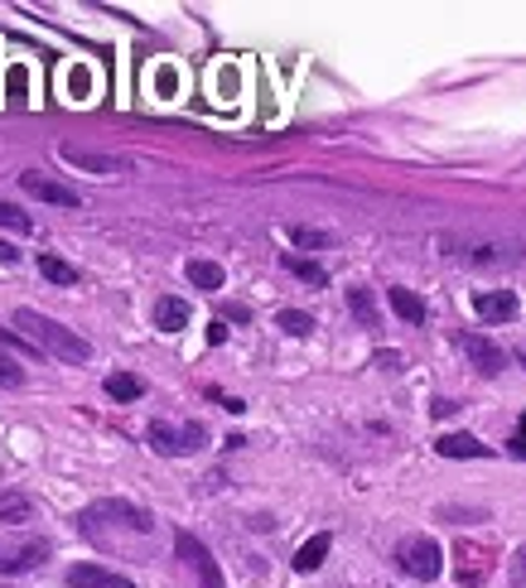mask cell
Returning <instances> with one entry per match:
<instances>
[{
	"label": "cell",
	"mask_w": 526,
	"mask_h": 588,
	"mask_svg": "<svg viewBox=\"0 0 526 588\" xmlns=\"http://www.w3.org/2000/svg\"><path fill=\"white\" fill-rule=\"evenodd\" d=\"M14 323L29 333V343H35L39 352H53L58 362H87L92 357V347H87V337H78L72 329H64L58 318H43L39 308H20L14 314Z\"/></svg>",
	"instance_id": "cell-1"
},
{
	"label": "cell",
	"mask_w": 526,
	"mask_h": 588,
	"mask_svg": "<svg viewBox=\"0 0 526 588\" xmlns=\"http://www.w3.org/2000/svg\"><path fill=\"white\" fill-rule=\"evenodd\" d=\"M397 565H401V575L430 584V579H440L445 555H440V546H435L430 536H406L401 546H397Z\"/></svg>",
	"instance_id": "cell-2"
},
{
	"label": "cell",
	"mask_w": 526,
	"mask_h": 588,
	"mask_svg": "<svg viewBox=\"0 0 526 588\" xmlns=\"http://www.w3.org/2000/svg\"><path fill=\"white\" fill-rule=\"evenodd\" d=\"M43 560H49L43 536H0V575H29Z\"/></svg>",
	"instance_id": "cell-3"
},
{
	"label": "cell",
	"mask_w": 526,
	"mask_h": 588,
	"mask_svg": "<svg viewBox=\"0 0 526 588\" xmlns=\"http://www.w3.org/2000/svg\"><path fill=\"white\" fill-rule=\"evenodd\" d=\"M203 424L198 420H188V424H165V420H155L150 424V449L155 453H169V459H184V453H194L203 449Z\"/></svg>",
	"instance_id": "cell-4"
},
{
	"label": "cell",
	"mask_w": 526,
	"mask_h": 588,
	"mask_svg": "<svg viewBox=\"0 0 526 588\" xmlns=\"http://www.w3.org/2000/svg\"><path fill=\"white\" fill-rule=\"evenodd\" d=\"M174 550H179V560L198 575V588H227L223 584V569H217V560L208 555V546H203V540H194L188 531H179V536H174Z\"/></svg>",
	"instance_id": "cell-5"
},
{
	"label": "cell",
	"mask_w": 526,
	"mask_h": 588,
	"mask_svg": "<svg viewBox=\"0 0 526 588\" xmlns=\"http://www.w3.org/2000/svg\"><path fill=\"white\" fill-rule=\"evenodd\" d=\"M20 188H25L29 198H39V203H58V208H78V203H82L78 188L58 184V179H49V174H39V169H25L20 174Z\"/></svg>",
	"instance_id": "cell-6"
},
{
	"label": "cell",
	"mask_w": 526,
	"mask_h": 588,
	"mask_svg": "<svg viewBox=\"0 0 526 588\" xmlns=\"http://www.w3.org/2000/svg\"><path fill=\"white\" fill-rule=\"evenodd\" d=\"M464 352H469V362H474L484 376H498L503 366H507V352H503L498 343H488L484 333H464Z\"/></svg>",
	"instance_id": "cell-7"
},
{
	"label": "cell",
	"mask_w": 526,
	"mask_h": 588,
	"mask_svg": "<svg viewBox=\"0 0 526 588\" xmlns=\"http://www.w3.org/2000/svg\"><path fill=\"white\" fill-rule=\"evenodd\" d=\"M474 314L484 318V323L517 318V294L513 290H484V294H474Z\"/></svg>",
	"instance_id": "cell-8"
},
{
	"label": "cell",
	"mask_w": 526,
	"mask_h": 588,
	"mask_svg": "<svg viewBox=\"0 0 526 588\" xmlns=\"http://www.w3.org/2000/svg\"><path fill=\"white\" fill-rule=\"evenodd\" d=\"M455 555H459V584H464V588H484L488 575H493L488 550H478V546H469V540H459Z\"/></svg>",
	"instance_id": "cell-9"
},
{
	"label": "cell",
	"mask_w": 526,
	"mask_h": 588,
	"mask_svg": "<svg viewBox=\"0 0 526 588\" xmlns=\"http://www.w3.org/2000/svg\"><path fill=\"white\" fill-rule=\"evenodd\" d=\"M435 453L440 459H493V449L478 444L474 434H440L435 439Z\"/></svg>",
	"instance_id": "cell-10"
},
{
	"label": "cell",
	"mask_w": 526,
	"mask_h": 588,
	"mask_svg": "<svg viewBox=\"0 0 526 588\" xmlns=\"http://www.w3.org/2000/svg\"><path fill=\"white\" fill-rule=\"evenodd\" d=\"M68 588H136L121 575H107L101 565H72L68 569Z\"/></svg>",
	"instance_id": "cell-11"
},
{
	"label": "cell",
	"mask_w": 526,
	"mask_h": 588,
	"mask_svg": "<svg viewBox=\"0 0 526 588\" xmlns=\"http://www.w3.org/2000/svg\"><path fill=\"white\" fill-rule=\"evenodd\" d=\"M64 159L72 169H87V174H126V159H111V155H87V150H64Z\"/></svg>",
	"instance_id": "cell-12"
},
{
	"label": "cell",
	"mask_w": 526,
	"mask_h": 588,
	"mask_svg": "<svg viewBox=\"0 0 526 588\" xmlns=\"http://www.w3.org/2000/svg\"><path fill=\"white\" fill-rule=\"evenodd\" d=\"M155 329H165V333L188 329V304H184V300H174V294H165V300L155 304Z\"/></svg>",
	"instance_id": "cell-13"
},
{
	"label": "cell",
	"mask_w": 526,
	"mask_h": 588,
	"mask_svg": "<svg viewBox=\"0 0 526 588\" xmlns=\"http://www.w3.org/2000/svg\"><path fill=\"white\" fill-rule=\"evenodd\" d=\"M329 546H333L329 536H314V540H304V546H300V555H295V569H300V575H314V569L324 565Z\"/></svg>",
	"instance_id": "cell-14"
},
{
	"label": "cell",
	"mask_w": 526,
	"mask_h": 588,
	"mask_svg": "<svg viewBox=\"0 0 526 588\" xmlns=\"http://www.w3.org/2000/svg\"><path fill=\"white\" fill-rule=\"evenodd\" d=\"M391 308H397V314L406 318V323H426V300H420L416 290H391Z\"/></svg>",
	"instance_id": "cell-15"
},
{
	"label": "cell",
	"mask_w": 526,
	"mask_h": 588,
	"mask_svg": "<svg viewBox=\"0 0 526 588\" xmlns=\"http://www.w3.org/2000/svg\"><path fill=\"white\" fill-rule=\"evenodd\" d=\"M35 517V502L25 492H0V521H29Z\"/></svg>",
	"instance_id": "cell-16"
},
{
	"label": "cell",
	"mask_w": 526,
	"mask_h": 588,
	"mask_svg": "<svg viewBox=\"0 0 526 588\" xmlns=\"http://www.w3.org/2000/svg\"><path fill=\"white\" fill-rule=\"evenodd\" d=\"M275 329H285L290 337H310L314 333V318L304 314V308H281V314H275Z\"/></svg>",
	"instance_id": "cell-17"
},
{
	"label": "cell",
	"mask_w": 526,
	"mask_h": 588,
	"mask_svg": "<svg viewBox=\"0 0 526 588\" xmlns=\"http://www.w3.org/2000/svg\"><path fill=\"white\" fill-rule=\"evenodd\" d=\"M107 395H111V401H140L145 386H140V376L116 372V376H107Z\"/></svg>",
	"instance_id": "cell-18"
},
{
	"label": "cell",
	"mask_w": 526,
	"mask_h": 588,
	"mask_svg": "<svg viewBox=\"0 0 526 588\" xmlns=\"http://www.w3.org/2000/svg\"><path fill=\"white\" fill-rule=\"evenodd\" d=\"M188 281L198 290H223V266H213V261H188Z\"/></svg>",
	"instance_id": "cell-19"
},
{
	"label": "cell",
	"mask_w": 526,
	"mask_h": 588,
	"mask_svg": "<svg viewBox=\"0 0 526 588\" xmlns=\"http://www.w3.org/2000/svg\"><path fill=\"white\" fill-rule=\"evenodd\" d=\"M39 275L43 281H53V285H78V271H72L68 261H58V256H39Z\"/></svg>",
	"instance_id": "cell-20"
},
{
	"label": "cell",
	"mask_w": 526,
	"mask_h": 588,
	"mask_svg": "<svg viewBox=\"0 0 526 588\" xmlns=\"http://www.w3.org/2000/svg\"><path fill=\"white\" fill-rule=\"evenodd\" d=\"M285 271H290V275H300L304 285H329V271H324V266H314V261H304V256H285Z\"/></svg>",
	"instance_id": "cell-21"
},
{
	"label": "cell",
	"mask_w": 526,
	"mask_h": 588,
	"mask_svg": "<svg viewBox=\"0 0 526 588\" xmlns=\"http://www.w3.org/2000/svg\"><path fill=\"white\" fill-rule=\"evenodd\" d=\"M348 308H353V314H358V323H362V329H377V304H372V294L368 290H348Z\"/></svg>",
	"instance_id": "cell-22"
},
{
	"label": "cell",
	"mask_w": 526,
	"mask_h": 588,
	"mask_svg": "<svg viewBox=\"0 0 526 588\" xmlns=\"http://www.w3.org/2000/svg\"><path fill=\"white\" fill-rule=\"evenodd\" d=\"M0 227H10V232H29L35 223H29V213H20L14 203H0Z\"/></svg>",
	"instance_id": "cell-23"
},
{
	"label": "cell",
	"mask_w": 526,
	"mask_h": 588,
	"mask_svg": "<svg viewBox=\"0 0 526 588\" xmlns=\"http://www.w3.org/2000/svg\"><path fill=\"white\" fill-rule=\"evenodd\" d=\"M87 87H92V78H87V68L72 63V68H68V92H72V101H87Z\"/></svg>",
	"instance_id": "cell-24"
},
{
	"label": "cell",
	"mask_w": 526,
	"mask_h": 588,
	"mask_svg": "<svg viewBox=\"0 0 526 588\" xmlns=\"http://www.w3.org/2000/svg\"><path fill=\"white\" fill-rule=\"evenodd\" d=\"M290 242H295V246H329V232H314V227H295V232H290Z\"/></svg>",
	"instance_id": "cell-25"
},
{
	"label": "cell",
	"mask_w": 526,
	"mask_h": 588,
	"mask_svg": "<svg viewBox=\"0 0 526 588\" xmlns=\"http://www.w3.org/2000/svg\"><path fill=\"white\" fill-rule=\"evenodd\" d=\"M20 362H14V357H6V352H0V386H20Z\"/></svg>",
	"instance_id": "cell-26"
},
{
	"label": "cell",
	"mask_w": 526,
	"mask_h": 588,
	"mask_svg": "<svg viewBox=\"0 0 526 588\" xmlns=\"http://www.w3.org/2000/svg\"><path fill=\"white\" fill-rule=\"evenodd\" d=\"M513 453H517V459H526V410H522V420H517V434H513Z\"/></svg>",
	"instance_id": "cell-27"
},
{
	"label": "cell",
	"mask_w": 526,
	"mask_h": 588,
	"mask_svg": "<svg viewBox=\"0 0 526 588\" xmlns=\"http://www.w3.org/2000/svg\"><path fill=\"white\" fill-rule=\"evenodd\" d=\"M0 347H20V352H39L35 343H25V337H14V333H6V329H0Z\"/></svg>",
	"instance_id": "cell-28"
},
{
	"label": "cell",
	"mask_w": 526,
	"mask_h": 588,
	"mask_svg": "<svg viewBox=\"0 0 526 588\" xmlns=\"http://www.w3.org/2000/svg\"><path fill=\"white\" fill-rule=\"evenodd\" d=\"M223 318H237V323H246V318H252V308H246V304H227V308H223Z\"/></svg>",
	"instance_id": "cell-29"
},
{
	"label": "cell",
	"mask_w": 526,
	"mask_h": 588,
	"mask_svg": "<svg viewBox=\"0 0 526 588\" xmlns=\"http://www.w3.org/2000/svg\"><path fill=\"white\" fill-rule=\"evenodd\" d=\"M513 579H517V584L526 588V546L517 550V565H513Z\"/></svg>",
	"instance_id": "cell-30"
},
{
	"label": "cell",
	"mask_w": 526,
	"mask_h": 588,
	"mask_svg": "<svg viewBox=\"0 0 526 588\" xmlns=\"http://www.w3.org/2000/svg\"><path fill=\"white\" fill-rule=\"evenodd\" d=\"M208 343L217 347V343H227V329H223V318H217V323H208Z\"/></svg>",
	"instance_id": "cell-31"
},
{
	"label": "cell",
	"mask_w": 526,
	"mask_h": 588,
	"mask_svg": "<svg viewBox=\"0 0 526 588\" xmlns=\"http://www.w3.org/2000/svg\"><path fill=\"white\" fill-rule=\"evenodd\" d=\"M0 261H6V266H14V261H20V252H14L10 242H0Z\"/></svg>",
	"instance_id": "cell-32"
},
{
	"label": "cell",
	"mask_w": 526,
	"mask_h": 588,
	"mask_svg": "<svg viewBox=\"0 0 526 588\" xmlns=\"http://www.w3.org/2000/svg\"><path fill=\"white\" fill-rule=\"evenodd\" d=\"M522 366H526V347H522Z\"/></svg>",
	"instance_id": "cell-33"
}]
</instances>
